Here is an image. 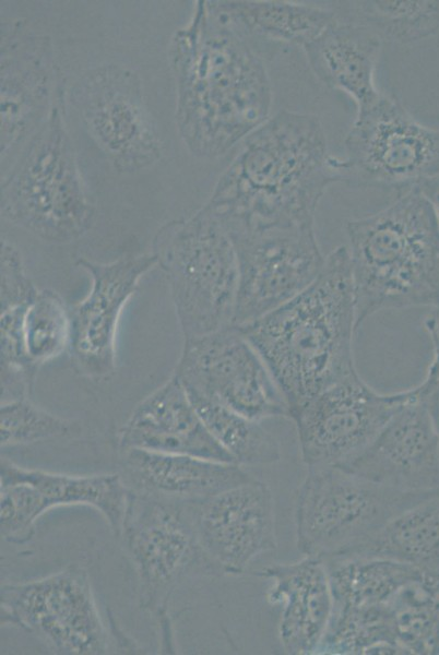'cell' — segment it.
I'll return each instance as SVG.
<instances>
[{
    "mask_svg": "<svg viewBox=\"0 0 439 655\" xmlns=\"http://www.w3.org/2000/svg\"><path fill=\"white\" fill-rule=\"evenodd\" d=\"M320 118L280 110L246 136L211 211L226 231L315 226L327 188L339 182Z\"/></svg>",
    "mask_w": 439,
    "mask_h": 655,
    "instance_id": "obj_1",
    "label": "cell"
},
{
    "mask_svg": "<svg viewBox=\"0 0 439 655\" xmlns=\"http://www.w3.org/2000/svg\"><path fill=\"white\" fill-rule=\"evenodd\" d=\"M238 327L270 370L289 417L313 395L356 371V306L346 246L325 257L319 275L300 294Z\"/></svg>",
    "mask_w": 439,
    "mask_h": 655,
    "instance_id": "obj_2",
    "label": "cell"
},
{
    "mask_svg": "<svg viewBox=\"0 0 439 655\" xmlns=\"http://www.w3.org/2000/svg\"><path fill=\"white\" fill-rule=\"evenodd\" d=\"M345 230L357 329L383 310L439 307V223L419 189Z\"/></svg>",
    "mask_w": 439,
    "mask_h": 655,
    "instance_id": "obj_3",
    "label": "cell"
},
{
    "mask_svg": "<svg viewBox=\"0 0 439 655\" xmlns=\"http://www.w3.org/2000/svg\"><path fill=\"white\" fill-rule=\"evenodd\" d=\"M438 493L393 489L336 465L308 466L296 499L297 547L324 561L341 559L392 519Z\"/></svg>",
    "mask_w": 439,
    "mask_h": 655,
    "instance_id": "obj_4",
    "label": "cell"
},
{
    "mask_svg": "<svg viewBox=\"0 0 439 655\" xmlns=\"http://www.w3.org/2000/svg\"><path fill=\"white\" fill-rule=\"evenodd\" d=\"M154 255L171 291L185 340L232 325L238 267L233 241L210 210L167 230Z\"/></svg>",
    "mask_w": 439,
    "mask_h": 655,
    "instance_id": "obj_5",
    "label": "cell"
},
{
    "mask_svg": "<svg viewBox=\"0 0 439 655\" xmlns=\"http://www.w3.org/2000/svg\"><path fill=\"white\" fill-rule=\"evenodd\" d=\"M344 157H332L348 186L422 189L439 178V129L418 122L395 97L382 95L357 117L344 140Z\"/></svg>",
    "mask_w": 439,
    "mask_h": 655,
    "instance_id": "obj_6",
    "label": "cell"
},
{
    "mask_svg": "<svg viewBox=\"0 0 439 655\" xmlns=\"http://www.w3.org/2000/svg\"><path fill=\"white\" fill-rule=\"evenodd\" d=\"M1 622L34 634L56 654L100 655L108 636L87 573L71 565L1 586Z\"/></svg>",
    "mask_w": 439,
    "mask_h": 655,
    "instance_id": "obj_7",
    "label": "cell"
},
{
    "mask_svg": "<svg viewBox=\"0 0 439 655\" xmlns=\"http://www.w3.org/2000/svg\"><path fill=\"white\" fill-rule=\"evenodd\" d=\"M417 393H379L354 371L290 413L307 466L342 465L361 452Z\"/></svg>",
    "mask_w": 439,
    "mask_h": 655,
    "instance_id": "obj_8",
    "label": "cell"
},
{
    "mask_svg": "<svg viewBox=\"0 0 439 655\" xmlns=\"http://www.w3.org/2000/svg\"><path fill=\"white\" fill-rule=\"evenodd\" d=\"M227 234L238 267L233 325L250 323L293 299L316 279L325 262L315 226Z\"/></svg>",
    "mask_w": 439,
    "mask_h": 655,
    "instance_id": "obj_9",
    "label": "cell"
},
{
    "mask_svg": "<svg viewBox=\"0 0 439 655\" xmlns=\"http://www.w3.org/2000/svg\"><path fill=\"white\" fill-rule=\"evenodd\" d=\"M174 373L247 418L289 417L287 402L256 348L236 325L185 340Z\"/></svg>",
    "mask_w": 439,
    "mask_h": 655,
    "instance_id": "obj_10",
    "label": "cell"
},
{
    "mask_svg": "<svg viewBox=\"0 0 439 655\" xmlns=\"http://www.w3.org/2000/svg\"><path fill=\"white\" fill-rule=\"evenodd\" d=\"M120 536L138 572L142 604L151 609L163 607L193 560L204 556L183 510L140 490H130Z\"/></svg>",
    "mask_w": 439,
    "mask_h": 655,
    "instance_id": "obj_11",
    "label": "cell"
},
{
    "mask_svg": "<svg viewBox=\"0 0 439 655\" xmlns=\"http://www.w3.org/2000/svg\"><path fill=\"white\" fill-rule=\"evenodd\" d=\"M157 265L152 255H131L109 263L79 260L92 281L87 296L70 309L69 353L81 373L103 380L116 371V336L120 315L140 279Z\"/></svg>",
    "mask_w": 439,
    "mask_h": 655,
    "instance_id": "obj_12",
    "label": "cell"
},
{
    "mask_svg": "<svg viewBox=\"0 0 439 655\" xmlns=\"http://www.w3.org/2000/svg\"><path fill=\"white\" fill-rule=\"evenodd\" d=\"M192 517L205 558L223 572L241 573L277 547L272 491L253 477L194 502Z\"/></svg>",
    "mask_w": 439,
    "mask_h": 655,
    "instance_id": "obj_13",
    "label": "cell"
},
{
    "mask_svg": "<svg viewBox=\"0 0 439 655\" xmlns=\"http://www.w3.org/2000/svg\"><path fill=\"white\" fill-rule=\"evenodd\" d=\"M336 466L398 490L439 491V436L419 385L361 452Z\"/></svg>",
    "mask_w": 439,
    "mask_h": 655,
    "instance_id": "obj_14",
    "label": "cell"
},
{
    "mask_svg": "<svg viewBox=\"0 0 439 655\" xmlns=\"http://www.w3.org/2000/svg\"><path fill=\"white\" fill-rule=\"evenodd\" d=\"M118 442L121 451L141 449L237 463L204 426L175 373L134 407Z\"/></svg>",
    "mask_w": 439,
    "mask_h": 655,
    "instance_id": "obj_15",
    "label": "cell"
},
{
    "mask_svg": "<svg viewBox=\"0 0 439 655\" xmlns=\"http://www.w3.org/2000/svg\"><path fill=\"white\" fill-rule=\"evenodd\" d=\"M271 585L266 599L280 607L278 638L287 654L317 653L333 612V595L324 561L317 557L275 564L258 572Z\"/></svg>",
    "mask_w": 439,
    "mask_h": 655,
    "instance_id": "obj_16",
    "label": "cell"
},
{
    "mask_svg": "<svg viewBox=\"0 0 439 655\" xmlns=\"http://www.w3.org/2000/svg\"><path fill=\"white\" fill-rule=\"evenodd\" d=\"M382 44L371 28L335 17L302 49L316 78L348 95L360 111L381 96L375 73Z\"/></svg>",
    "mask_w": 439,
    "mask_h": 655,
    "instance_id": "obj_17",
    "label": "cell"
},
{
    "mask_svg": "<svg viewBox=\"0 0 439 655\" xmlns=\"http://www.w3.org/2000/svg\"><path fill=\"white\" fill-rule=\"evenodd\" d=\"M122 452L139 490L167 500L199 502L252 478L238 463L141 449Z\"/></svg>",
    "mask_w": 439,
    "mask_h": 655,
    "instance_id": "obj_18",
    "label": "cell"
},
{
    "mask_svg": "<svg viewBox=\"0 0 439 655\" xmlns=\"http://www.w3.org/2000/svg\"><path fill=\"white\" fill-rule=\"evenodd\" d=\"M25 481L38 493L41 508L85 504L99 511L115 535L120 536L130 489L119 474L67 475L25 468L1 460L0 483Z\"/></svg>",
    "mask_w": 439,
    "mask_h": 655,
    "instance_id": "obj_19",
    "label": "cell"
},
{
    "mask_svg": "<svg viewBox=\"0 0 439 655\" xmlns=\"http://www.w3.org/2000/svg\"><path fill=\"white\" fill-rule=\"evenodd\" d=\"M348 558L390 559L439 579V493L399 514L341 559Z\"/></svg>",
    "mask_w": 439,
    "mask_h": 655,
    "instance_id": "obj_20",
    "label": "cell"
},
{
    "mask_svg": "<svg viewBox=\"0 0 439 655\" xmlns=\"http://www.w3.org/2000/svg\"><path fill=\"white\" fill-rule=\"evenodd\" d=\"M324 563L331 583L333 609L385 604L405 586L426 576L410 564L383 558H348Z\"/></svg>",
    "mask_w": 439,
    "mask_h": 655,
    "instance_id": "obj_21",
    "label": "cell"
},
{
    "mask_svg": "<svg viewBox=\"0 0 439 655\" xmlns=\"http://www.w3.org/2000/svg\"><path fill=\"white\" fill-rule=\"evenodd\" d=\"M225 9L245 35L302 48L336 17L331 8L284 0L230 2Z\"/></svg>",
    "mask_w": 439,
    "mask_h": 655,
    "instance_id": "obj_22",
    "label": "cell"
},
{
    "mask_svg": "<svg viewBox=\"0 0 439 655\" xmlns=\"http://www.w3.org/2000/svg\"><path fill=\"white\" fill-rule=\"evenodd\" d=\"M336 17L365 25L381 39L412 44L439 32V0L334 1Z\"/></svg>",
    "mask_w": 439,
    "mask_h": 655,
    "instance_id": "obj_23",
    "label": "cell"
},
{
    "mask_svg": "<svg viewBox=\"0 0 439 655\" xmlns=\"http://www.w3.org/2000/svg\"><path fill=\"white\" fill-rule=\"evenodd\" d=\"M186 391L210 433L238 464L280 461V444L261 421L247 418L198 390L186 388Z\"/></svg>",
    "mask_w": 439,
    "mask_h": 655,
    "instance_id": "obj_24",
    "label": "cell"
},
{
    "mask_svg": "<svg viewBox=\"0 0 439 655\" xmlns=\"http://www.w3.org/2000/svg\"><path fill=\"white\" fill-rule=\"evenodd\" d=\"M70 309L54 290L38 289L24 317V341L32 362L39 367L69 348Z\"/></svg>",
    "mask_w": 439,
    "mask_h": 655,
    "instance_id": "obj_25",
    "label": "cell"
},
{
    "mask_svg": "<svg viewBox=\"0 0 439 655\" xmlns=\"http://www.w3.org/2000/svg\"><path fill=\"white\" fill-rule=\"evenodd\" d=\"M0 418L1 448L72 437L80 432L79 422L50 414L34 405L28 397L1 403Z\"/></svg>",
    "mask_w": 439,
    "mask_h": 655,
    "instance_id": "obj_26",
    "label": "cell"
},
{
    "mask_svg": "<svg viewBox=\"0 0 439 655\" xmlns=\"http://www.w3.org/2000/svg\"><path fill=\"white\" fill-rule=\"evenodd\" d=\"M0 485L1 537L12 544L26 543L35 533L37 520L45 513L37 491L25 481Z\"/></svg>",
    "mask_w": 439,
    "mask_h": 655,
    "instance_id": "obj_27",
    "label": "cell"
},
{
    "mask_svg": "<svg viewBox=\"0 0 439 655\" xmlns=\"http://www.w3.org/2000/svg\"><path fill=\"white\" fill-rule=\"evenodd\" d=\"M424 325L432 345V359L425 378L430 380L439 377V307L427 314Z\"/></svg>",
    "mask_w": 439,
    "mask_h": 655,
    "instance_id": "obj_28",
    "label": "cell"
},
{
    "mask_svg": "<svg viewBox=\"0 0 439 655\" xmlns=\"http://www.w3.org/2000/svg\"><path fill=\"white\" fill-rule=\"evenodd\" d=\"M418 385L423 400L439 436V377L430 380L424 379V381Z\"/></svg>",
    "mask_w": 439,
    "mask_h": 655,
    "instance_id": "obj_29",
    "label": "cell"
},
{
    "mask_svg": "<svg viewBox=\"0 0 439 655\" xmlns=\"http://www.w3.org/2000/svg\"><path fill=\"white\" fill-rule=\"evenodd\" d=\"M420 191L431 203L436 217L439 223V178L426 183Z\"/></svg>",
    "mask_w": 439,
    "mask_h": 655,
    "instance_id": "obj_30",
    "label": "cell"
}]
</instances>
